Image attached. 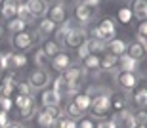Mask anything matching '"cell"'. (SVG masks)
I'll return each instance as SVG.
<instances>
[{
	"label": "cell",
	"mask_w": 147,
	"mask_h": 128,
	"mask_svg": "<svg viewBox=\"0 0 147 128\" xmlns=\"http://www.w3.org/2000/svg\"><path fill=\"white\" fill-rule=\"evenodd\" d=\"M84 75H86V69L82 65H69L63 71V78L69 82L73 94H76V90L80 88V82L84 80Z\"/></svg>",
	"instance_id": "1"
},
{
	"label": "cell",
	"mask_w": 147,
	"mask_h": 128,
	"mask_svg": "<svg viewBox=\"0 0 147 128\" xmlns=\"http://www.w3.org/2000/svg\"><path fill=\"white\" fill-rule=\"evenodd\" d=\"M90 109H92V113L98 119H105V117H107L109 111H111V96H109V92L99 94V96H94Z\"/></svg>",
	"instance_id": "2"
},
{
	"label": "cell",
	"mask_w": 147,
	"mask_h": 128,
	"mask_svg": "<svg viewBox=\"0 0 147 128\" xmlns=\"http://www.w3.org/2000/svg\"><path fill=\"white\" fill-rule=\"evenodd\" d=\"M38 40V33H33V31H23V33H16L11 36V46L19 52L29 50L31 46Z\"/></svg>",
	"instance_id": "3"
},
{
	"label": "cell",
	"mask_w": 147,
	"mask_h": 128,
	"mask_svg": "<svg viewBox=\"0 0 147 128\" xmlns=\"http://www.w3.org/2000/svg\"><path fill=\"white\" fill-rule=\"evenodd\" d=\"M88 40V33L86 29H80V27H73L71 33L67 34V38L63 44L67 46V48H80L84 42Z\"/></svg>",
	"instance_id": "4"
},
{
	"label": "cell",
	"mask_w": 147,
	"mask_h": 128,
	"mask_svg": "<svg viewBox=\"0 0 147 128\" xmlns=\"http://www.w3.org/2000/svg\"><path fill=\"white\" fill-rule=\"evenodd\" d=\"M17 80L13 73H8L4 77L0 78V98H11L16 96V86H17Z\"/></svg>",
	"instance_id": "5"
},
{
	"label": "cell",
	"mask_w": 147,
	"mask_h": 128,
	"mask_svg": "<svg viewBox=\"0 0 147 128\" xmlns=\"http://www.w3.org/2000/svg\"><path fill=\"white\" fill-rule=\"evenodd\" d=\"M96 15H98V10H94V8H88V6H84V4L75 6V17L80 25L92 23L94 19H96Z\"/></svg>",
	"instance_id": "6"
},
{
	"label": "cell",
	"mask_w": 147,
	"mask_h": 128,
	"mask_svg": "<svg viewBox=\"0 0 147 128\" xmlns=\"http://www.w3.org/2000/svg\"><path fill=\"white\" fill-rule=\"evenodd\" d=\"M117 82H119L120 88L124 90H134L136 84H140V77L138 73H130V71H120L117 75Z\"/></svg>",
	"instance_id": "7"
},
{
	"label": "cell",
	"mask_w": 147,
	"mask_h": 128,
	"mask_svg": "<svg viewBox=\"0 0 147 128\" xmlns=\"http://www.w3.org/2000/svg\"><path fill=\"white\" fill-rule=\"evenodd\" d=\"M29 84H31V88L33 90H38V88H46V84L50 82V77L48 73L44 71V69H34L31 75H29Z\"/></svg>",
	"instance_id": "8"
},
{
	"label": "cell",
	"mask_w": 147,
	"mask_h": 128,
	"mask_svg": "<svg viewBox=\"0 0 147 128\" xmlns=\"http://www.w3.org/2000/svg\"><path fill=\"white\" fill-rule=\"evenodd\" d=\"M111 123L115 124L117 128H134L136 126V121H134V113H130L128 109L120 113H115V117Z\"/></svg>",
	"instance_id": "9"
},
{
	"label": "cell",
	"mask_w": 147,
	"mask_h": 128,
	"mask_svg": "<svg viewBox=\"0 0 147 128\" xmlns=\"http://www.w3.org/2000/svg\"><path fill=\"white\" fill-rule=\"evenodd\" d=\"M27 65V57L25 54H4V69L16 71Z\"/></svg>",
	"instance_id": "10"
},
{
	"label": "cell",
	"mask_w": 147,
	"mask_h": 128,
	"mask_svg": "<svg viewBox=\"0 0 147 128\" xmlns=\"http://www.w3.org/2000/svg\"><path fill=\"white\" fill-rule=\"evenodd\" d=\"M25 6H27L31 17H44L48 13V6L44 0H25Z\"/></svg>",
	"instance_id": "11"
},
{
	"label": "cell",
	"mask_w": 147,
	"mask_h": 128,
	"mask_svg": "<svg viewBox=\"0 0 147 128\" xmlns=\"http://www.w3.org/2000/svg\"><path fill=\"white\" fill-rule=\"evenodd\" d=\"M98 29L101 31V34H103V40H105V42L113 40V38H115V34H117V27H115V21L111 19V17H103V19L99 21Z\"/></svg>",
	"instance_id": "12"
},
{
	"label": "cell",
	"mask_w": 147,
	"mask_h": 128,
	"mask_svg": "<svg viewBox=\"0 0 147 128\" xmlns=\"http://www.w3.org/2000/svg\"><path fill=\"white\" fill-rule=\"evenodd\" d=\"M132 101H134L140 109H145L147 107V82L143 78H142V86L134 88V92H132Z\"/></svg>",
	"instance_id": "13"
},
{
	"label": "cell",
	"mask_w": 147,
	"mask_h": 128,
	"mask_svg": "<svg viewBox=\"0 0 147 128\" xmlns=\"http://www.w3.org/2000/svg\"><path fill=\"white\" fill-rule=\"evenodd\" d=\"M50 65L54 67L55 71H59V73H63L67 69V67L71 65V57H69V54L67 52H63L61 50L59 54H55L52 59H50Z\"/></svg>",
	"instance_id": "14"
},
{
	"label": "cell",
	"mask_w": 147,
	"mask_h": 128,
	"mask_svg": "<svg viewBox=\"0 0 147 128\" xmlns=\"http://www.w3.org/2000/svg\"><path fill=\"white\" fill-rule=\"evenodd\" d=\"M132 15L136 17L138 21H147V0H132Z\"/></svg>",
	"instance_id": "15"
},
{
	"label": "cell",
	"mask_w": 147,
	"mask_h": 128,
	"mask_svg": "<svg viewBox=\"0 0 147 128\" xmlns=\"http://www.w3.org/2000/svg\"><path fill=\"white\" fill-rule=\"evenodd\" d=\"M0 13L4 19L11 21L17 17V4L13 0H0Z\"/></svg>",
	"instance_id": "16"
},
{
	"label": "cell",
	"mask_w": 147,
	"mask_h": 128,
	"mask_svg": "<svg viewBox=\"0 0 147 128\" xmlns=\"http://www.w3.org/2000/svg\"><path fill=\"white\" fill-rule=\"evenodd\" d=\"M61 101V96H57L52 88H46L42 90V94H40V103L42 107H50V105H59Z\"/></svg>",
	"instance_id": "17"
},
{
	"label": "cell",
	"mask_w": 147,
	"mask_h": 128,
	"mask_svg": "<svg viewBox=\"0 0 147 128\" xmlns=\"http://www.w3.org/2000/svg\"><path fill=\"white\" fill-rule=\"evenodd\" d=\"M105 50H109V54L120 57L122 54H126V42L120 40V38H113V40H109V42L105 44Z\"/></svg>",
	"instance_id": "18"
},
{
	"label": "cell",
	"mask_w": 147,
	"mask_h": 128,
	"mask_svg": "<svg viewBox=\"0 0 147 128\" xmlns=\"http://www.w3.org/2000/svg\"><path fill=\"white\" fill-rule=\"evenodd\" d=\"M50 21H54L55 25L57 23H63L65 21V4H61V2H57V4H54L52 8H50V15H48Z\"/></svg>",
	"instance_id": "19"
},
{
	"label": "cell",
	"mask_w": 147,
	"mask_h": 128,
	"mask_svg": "<svg viewBox=\"0 0 147 128\" xmlns=\"http://www.w3.org/2000/svg\"><path fill=\"white\" fill-rule=\"evenodd\" d=\"M52 90H54L57 96H69V94H73V90H71V86H69V82H67L65 78H63V75H59V77L54 80V86H52Z\"/></svg>",
	"instance_id": "20"
},
{
	"label": "cell",
	"mask_w": 147,
	"mask_h": 128,
	"mask_svg": "<svg viewBox=\"0 0 147 128\" xmlns=\"http://www.w3.org/2000/svg\"><path fill=\"white\" fill-rule=\"evenodd\" d=\"M126 50H128V56L132 57V59H136V61H140V59H143V57H145V48H143L142 44H140V42H132V44H128L126 46Z\"/></svg>",
	"instance_id": "21"
},
{
	"label": "cell",
	"mask_w": 147,
	"mask_h": 128,
	"mask_svg": "<svg viewBox=\"0 0 147 128\" xmlns=\"http://www.w3.org/2000/svg\"><path fill=\"white\" fill-rule=\"evenodd\" d=\"M71 101L75 103L76 107H78V109H80L82 113L88 111V109H90V105H92V98H90L86 92H84V94H75V98H73Z\"/></svg>",
	"instance_id": "22"
},
{
	"label": "cell",
	"mask_w": 147,
	"mask_h": 128,
	"mask_svg": "<svg viewBox=\"0 0 147 128\" xmlns=\"http://www.w3.org/2000/svg\"><path fill=\"white\" fill-rule=\"evenodd\" d=\"M119 65H120L122 71H130V73H136V69H138V61L132 59L128 54H122V56L119 57Z\"/></svg>",
	"instance_id": "23"
},
{
	"label": "cell",
	"mask_w": 147,
	"mask_h": 128,
	"mask_svg": "<svg viewBox=\"0 0 147 128\" xmlns=\"http://www.w3.org/2000/svg\"><path fill=\"white\" fill-rule=\"evenodd\" d=\"M86 44H88V52H90L92 56H98V54H103L105 52V44H107V42L98 40V38H88Z\"/></svg>",
	"instance_id": "24"
},
{
	"label": "cell",
	"mask_w": 147,
	"mask_h": 128,
	"mask_svg": "<svg viewBox=\"0 0 147 128\" xmlns=\"http://www.w3.org/2000/svg\"><path fill=\"white\" fill-rule=\"evenodd\" d=\"M40 50H42L44 54L50 57V59H52L55 54H59V52H61V46H59V42H55V40H46Z\"/></svg>",
	"instance_id": "25"
},
{
	"label": "cell",
	"mask_w": 147,
	"mask_h": 128,
	"mask_svg": "<svg viewBox=\"0 0 147 128\" xmlns=\"http://www.w3.org/2000/svg\"><path fill=\"white\" fill-rule=\"evenodd\" d=\"M117 63H119V57L117 56H113V54H103V57L99 59V69H101V71H111Z\"/></svg>",
	"instance_id": "26"
},
{
	"label": "cell",
	"mask_w": 147,
	"mask_h": 128,
	"mask_svg": "<svg viewBox=\"0 0 147 128\" xmlns=\"http://www.w3.org/2000/svg\"><path fill=\"white\" fill-rule=\"evenodd\" d=\"M111 109L115 113H120L126 109V98L124 94H113L111 96Z\"/></svg>",
	"instance_id": "27"
},
{
	"label": "cell",
	"mask_w": 147,
	"mask_h": 128,
	"mask_svg": "<svg viewBox=\"0 0 147 128\" xmlns=\"http://www.w3.org/2000/svg\"><path fill=\"white\" fill-rule=\"evenodd\" d=\"M55 31V23L50 21L48 17L46 19H42V21L38 23V34H42V36H48V34H52Z\"/></svg>",
	"instance_id": "28"
},
{
	"label": "cell",
	"mask_w": 147,
	"mask_h": 128,
	"mask_svg": "<svg viewBox=\"0 0 147 128\" xmlns=\"http://www.w3.org/2000/svg\"><path fill=\"white\" fill-rule=\"evenodd\" d=\"M75 27V25H73V21H63L61 23V27L57 29V33H55V36H57V42H65V38H67V34L71 33V29Z\"/></svg>",
	"instance_id": "29"
},
{
	"label": "cell",
	"mask_w": 147,
	"mask_h": 128,
	"mask_svg": "<svg viewBox=\"0 0 147 128\" xmlns=\"http://www.w3.org/2000/svg\"><path fill=\"white\" fill-rule=\"evenodd\" d=\"M8 29H10L13 34H16V33H23V31H27V21L16 17V19H11V21L8 23Z\"/></svg>",
	"instance_id": "30"
},
{
	"label": "cell",
	"mask_w": 147,
	"mask_h": 128,
	"mask_svg": "<svg viewBox=\"0 0 147 128\" xmlns=\"http://www.w3.org/2000/svg\"><path fill=\"white\" fill-rule=\"evenodd\" d=\"M82 67H84L86 71H96V69H99V57L90 54L88 57L82 59Z\"/></svg>",
	"instance_id": "31"
},
{
	"label": "cell",
	"mask_w": 147,
	"mask_h": 128,
	"mask_svg": "<svg viewBox=\"0 0 147 128\" xmlns=\"http://www.w3.org/2000/svg\"><path fill=\"white\" fill-rule=\"evenodd\" d=\"M34 63L38 65V69H46L50 65V57L42 50H38V52H34Z\"/></svg>",
	"instance_id": "32"
},
{
	"label": "cell",
	"mask_w": 147,
	"mask_h": 128,
	"mask_svg": "<svg viewBox=\"0 0 147 128\" xmlns=\"http://www.w3.org/2000/svg\"><path fill=\"white\" fill-rule=\"evenodd\" d=\"M132 10L130 8H120L119 10V13H117V19H119L120 23H122V25H128V23L132 21Z\"/></svg>",
	"instance_id": "33"
},
{
	"label": "cell",
	"mask_w": 147,
	"mask_h": 128,
	"mask_svg": "<svg viewBox=\"0 0 147 128\" xmlns=\"http://www.w3.org/2000/svg\"><path fill=\"white\" fill-rule=\"evenodd\" d=\"M42 113L44 115H48L52 121H55V119H59L63 113H61L59 105H50V107H42Z\"/></svg>",
	"instance_id": "34"
},
{
	"label": "cell",
	"mask_w": 147,
	"mask_h": 128,
	"mask_svg": "<svg viewBox=\"0 0 147 128\" xmlns=\"http://www.w3.org/2000/svg\"><path fill=\"white\" fill-rule=\"evenodd\" d=\"M16 96H31V98H33V88H31V84L29 82H17Z\"/></svg>",
	"instance_id": "35"
},
{
	"label": "cell",
	"mask_w": 147,
	"mask_h": 128,
	"mask_svg": "<svg viewBox=\"0 0 147 128\" xmlns=\"http://www.w3.org/2000/svg\"><path fill=\"white\" fill-rule=\"evenodd\" d=\"M65 115H69V119H73V121H75V119H80L82 111L75 105V103H73V101H69V103H67V107H65Z\"/></svg>",
	"instance_id": "36"
},
{
	"label": "cell",
	"mask_w": 147,
	"mask_h": 128,
	"mask_svg": "<svg viewBox=\"0 0 147 128\" xmlns=\"http://www.w3.org/2000/svg\"><path fill=\"white\" fill-rule=\"evenodd\" d=\"M33 98H31V96H16V98H13V103H16V107L17 109H23V107H27L29 103H33Z\"/></svg>",
	"instance_id": "37"
},
{
	"label": "cell",
	"mask_w": 147,
	"mask_h": 128,
	"mask_svg": "<svg viewBox=\"0 0 147 128\" xmlns=\"http://www.w3.org/2000/svg\"><path fill=\"white\" fill-rule=\"evenodd\" d=\"M19 115H21L23 121H29V119H33V115H34V101H33V103H29L27 107L19 109Z\"/></svg>",
	"instance_id": "38"
},
{
	"label": "cell",
	"mask_w": 147,
	"mask_h": 128,
	"mask_svg": "<svg viewBox=\"0 0 147 128\" xmlns=\"http://www.w3.org/2000/svg\"><path fill=\"white\" fill-rule=\"evenodd\" d=\"M36 123H38V126H42V128H52L54 121H52L48 115H44V113L40 111V113H38V117H36Z\"/></svg>",
	"instance_id": "39"
},
{
	"label": "cell",
	"mask_w": 147,
	"mask_h": 128,
	"mask_svg": "<svg viewBox=\"0 0 147 128\" xmlns=\"http://www.w3.org/2000/svg\"><path fill=\"white\" fill-rule=\"evenodd\" d=\"M17 17H19V19H25V21H27L29 17H31V13H29V10H27V6H25V2H23V4H17Z\"/></svg>",
	"instance_id": "40"
},
{
	"label": "cell",
	"mask_w": 147,
	"mask_h": 128,
	"mask_svg": "<svg viewBox=\"0 0 147 128\" xmlns=\"http://www.w3.org/2000/svg\"><path fill=\"white\" fill-rule=\"evenodd\" d=\"M13 105L11 98H0V113H8Z\"/></svg>",
	"instance_id": "41"
},
{
	"label": "cell",
	"mask_w": 147,
	"mask_h": 128,
	"mask_svg": "<svg viewBox=\"0 0 147 128\" xmlns=\"http://www.w3.org/2000/svg\"><path fill=\"white\" fill-rule=\"evenodd\" d=\"M134 121H136V124H147V111L145 109H140L134 115Z\"/></svg>",
	"instance_id": "42"
},
{
	"label": "cell",
	"mask_w": 147,
	"mask_h": 128,
	"mask_svg": "<svg viewBox=\"0 0 147 128\" xmlns=\"http://www.w3.org/2000/svg\"><path fill=\"white\" fill-rule=\"evenodd\" d=\"M78 128H96V124H94V121L90 117L86 119H80V124H76Z\"/></svg>",
	"instance_id": "43"
},
{
	"label": "cell",
	"mask_w": 147,
	"mask_h": 128,
	"mask_svg": "<svg viewBox=\"0 0 147 128\" xmlns=\"http://www.w3.org/2000/svg\"><path fill=\"white\" fill-rule=\"evenodd\" d=\"M76 50H78V57H80V59H84V57L90 56V52H88V44H86V42H84L80 48H76Z\"/></svg>",
	"instance_id": "44"
},
{
	"label": "cell",
	"mask_w": 147,
	"mask_h": 128,
	"mask_svg": "<svg viewBox=\"0 0 147 128\" xmlns=\"http://www.w3.org/2000/svg\"><path fill=\"white\" fill-rule=\"evenodd\" d=\"M138 36H147V21H142L138 27Z\"/></svg>",
	"instance_id": "45"
},
{
	"label": "cell",
	"mask_w": 147,
	"mask_h": 128,
	"mask_svg": "<svg viewBox=\"0 0 147 128\" xmlns=\"http://www.w3.org/2000/svg\"><path fill=\"white\" fill-rule=\"evenodd\" d=\"M80 4L88 6V8H94V10H98V6H99V0H82Z\"/></svg>",
	"instance_id": "46"
},
{
	"label": "cell",
	"mask_w": 147,
	"mask_h": 128,
	"mask_svg": "<svg viewBox=\"0 0 147 128\" xmlns=\"http://www.w3.org/2000/svg\"><path fill=\"white\" fill-rule=\"evenodd\" d=\"M8 126V113H0V128Z\"/></svg>",
	"instance_id": "47"
},
{
	"label": "cell",
	"mask_w": 147,
	"mask_h": 128,
	"mask_svg": "<svg viewBox=\"0 0 147 128\" xmlns=\"http://www.w3.org/2000/svg\"><path fill=\"white\" fill-rule=\"evenodd\" d=\"M65 128H78V126H76V123L73 121V119H67V123H65Z\"/></svg>",
	"instance_id": "48"
},
{
	"label": "cell",
	"mask_w": 147,
	"mask_h": 128,
	"mask_svg": "<svg viewBox=\"0 0 147 128\" xmlns=\"http://www.w3.org/2000/svg\"><path fill=\"white\" fill-rule=\"evenodd\" d=\"M6 128H25L23 124H19V123H8V126Z\"/></svg>",
	"instance_id": "49"
},
{
	"label": "cell",
	"mask_w": 147,
	"mask_h": 128,
	"mask_svg": "<svg viewBox=\"0 0 147 128\" xmlns=\"http://www.w3.org/2000/svg\"><path fill=\"white\" fill-rule=\"evenodd\" d=\"M96 128H109V123H99Z\"/></svg>",
	"instance_id": "50"
},
{
	"label": "cell",
	"mask_w": 147,
	"mask_h": 128,
	"mask_svg": "<svg viewBox=\"0 0 147 128\" xmlns=\"http://www.w3.org/2000/svg\"><path fill=\"white\" fill-rule=\"evenodd\" d=\"M2 69H4V56L0 54V71H2Z\"/></svg>",
	"instance_id": "51"
},
{
	"label": "cell",
	"mask_w": 147,
	"mask_h": 128,
	"mask_svg": "<svg viewBox=\"0 0 147 128\" xmlns=\"http://www.w3.org/2000/svg\"><path fill=\"white\" fill-rule=\"evenodd\" d=\"M134 128H147V124H136Z\"/></svg>",
	"instance_id": "52"
},
{
	"label": "cell",
	"mask_w": 147,
	"mask_h": 128,
	"mask_svg": "<svg viewBox=\"0 0 147 128\" xmlns=\"http://www.w3.org/2000/svg\"><path fill=\"white\" fill-rule=\"evenodd\" d=\"M13 2H16V4H23V2H25V0H13Z\"/></svg>",
	"instance_id": "53"
},
{
	"label": "cell",
	"mask_w": 147,
	"mask_h": 128,
	"mask_svg": "<svg viewBox=\"0 0 147 128\" xmlns=\"http://www.w3.org/2000/svg\"><path fill=\"white\" fill-rule=\"evenodd\" d=\"M109 128H117V126H115V124H113V123H109Z\"/></svg>",
	"instance_id": "54"
},
{
	"label": "cell",
	"mask_w": 147,
	"mask_h": 128,
	"mask_svg": "<svg viewBox=\"0 0 147 128\" xmlns=\"http://www.w3.org/2000/svg\"><path fill=\"white\" fill-rule=\"evenodd\" d=\"M0 38H2V27H0Z\"/></svg>",
	"instance_id": "55"
},
{
	"label": "cell",
	"mask_w": 147,
	"mask_h": 128,
	"mask_svg": "<svg viewBox=\"0 0 147 128\" xmlns=\"http://www.w3.org/2000/svg\"><path fill=\"white\" fill-rule=\"evenodd\" d=\"M44 2H46V0H44Z\"/></svg>",
	"instance_id": "56"
}]
</instances>
